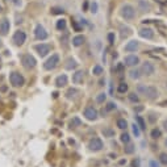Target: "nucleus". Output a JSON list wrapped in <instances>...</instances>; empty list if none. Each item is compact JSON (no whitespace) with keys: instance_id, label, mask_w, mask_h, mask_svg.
<instances>
[{"instance_id":"nucleus-42","label":"nucleus","mask_w":167,"mask_h":167,"mask_svg":"<svg viewBox=\"0 0 167 167\" xmlns=\"http://www.w3.org/2000/svg\"><path fill=\"white\" fill-rule=\"evenodd\" d=\"M155 115H154V113H150V115H149V120H150V123H155Z\"/></svg>"},{"instance_id":"nucleus-17","label":"nucleus","mask_w":167,"mask_h":167,"mask_svg":"<svg viewBox=\"0 0 167 167\" xmlns=\"http://www.w3.org/2000/svg\"><path fill=\"white\" fill-rule=\"evenodd\" d=\"M141 76H142V71L138 70L137 67H132V70L129 71V78L133 79V80H138Z\"/></svg>"},{"instance_id":"nucleus-2","label":"nucleus","mask_w":167,"mask_h":167,"mask_svg":"<svg viewBox=\"0 0 167 167\" xmlns=\"http://www.w3.org/2000/svg\"><path fill=\"white\" fill-rule=\"evenodd\" d=\"M120 15H121V17L125 19V20H133L134 17H136V9H134L133 5H130V4H125V5L121 7Z\"/></svg>"},{"instance_id":"nucleus-1","label":"nucleus","mask_w":167,"mask_h":167,"mask_svg":"<svg viewBox=\"0 0 167 167\" xmlns=\"http://www.w3.org/2000/svg\"><path fill=\"white\" fill-rule=\"evenodd\" d=\"M137 92L140 95H143L147 100H155L159 95L157 87L154 85H146V84H138L137 85Z\"/></svg>"},{"instance_id":"nucleus-28","label":"nucleus","mask_w":167,"mask_h":167,"mask_svg":"<svg viewBox=\"0 0 167 167\" xmlns=\"http://www.w3.org/2000/svg\"><path fill=\"white\" fill-rule=\"evenodd\" d=\"M70 125H71V128H78V126L82 125V121H80V119H79V117H72Z\"/></svg>"},{"instance_id":"nucleus-10","label":"nucleus","mask_w":167,"mask_h":167,"mask_svg":"<svg viewBox=\"0 0 167 167\" xmlns=\"http://www.w3.org/2000/svg\"><path fill=\"white\" fill-rule=\"evenodd\" d=\"M34 49H36V51L38 53L40 57H46V55L50 53L51 46L49 44H38L34 46Z\"/></svg>"},{"instance_id":"nucleus-24","label":"nucleus","mask_w":167,"mask_h":167,"mask_svg":"<svg viewBox=\"0 0 167 167\" xmlns=\"http://www.w3.org/2000/svg\"><path fill=\"white\" fill-rule=\"evenodd\" d=\"M117 126H119V129L121 130H125L128 128V123H126L125 119H119L117 120Z\"/></svg>"},{"instance_id":"nucleus-41","label":"nucleus","mask_w":167,"mask_h":167,"mask_svg":"<svg viewBox=\"0 0 167 167\" xmlns=\"http://www.w3.org/2000/svg\"><path fill=\"white\" fill-rule=\"evenodd\" d=\"M74 93H78V91H76L75 88H71L67 91V97H71V96H74Z\"/></svg>"},{"instance_id":"nucleus-32","label":"nucleus","mask_w":167,"mask_h":167,"mask_svg":"<svg viewBox=\"0 0 167 167\" xmlns=\"http://www.w3.org/2000/svg\"><path fill=\"white\" fill-rule=\"evenodd\" d=\"M159 163L167 166V153H160L159 154Z\"/></svg>"},{"instance_id":"nucleus-11","label":"nucleus","mask_w":167,"mask_h":167,"mask_svg":"<svg viewBox=\"0 0 167 167\" xmlns=\"http://www.w3.org/2000/svg\"><path fill=\"white\" fill-rule=\"evenodd\" d=\"M48 32L45 30V28L42 27V25L38 24L37 27H36V29H34V37L37 38L38 41H44V40H46L48 38Z\"/></svg>"},{"instance_id":"nucleus-29","label":"nucleus","mask_w":167,"mask_h":167,"mask_svg":"<svg viewBox=\"0 0 167 167\" xmlns=\"http://www.w3.org/2000/svg\"><path fill=\"white\" fill-rule=\"evenodd\" d=\"M132 130H133V134H134L136 137H140V136H141V128L137 125L136 123L132 124Z\"/></svg>"},{"instance_id":"nucleus-30","label":"nucleus","mask_w":167,"mask_h":167,"mask_svg":"<svg viewBox=\"0 0 167 167\" xmlns=\"http://www.w3.org/2000/svg\"><path fill=\"white\" fill-rule=\"evenodd\" d=\"M116 108H117L116 103L109 101V103H107V105H105V112H112V111H115Z\"/></svg>"},{"instance_id":"nucleus-34","label":"nucleus","mask_w":167,"mask_h":167,"mask_svg":"<svg viewBox=\"0 0 167 167\" xmlns=\"http://www.w3.org/2000/svg\"><path fill=\"white\" fill-rule=\"evenodd\" d=\"M120 140H121V142H123V143H125V145H126V143L130 142V136L128 133H123V134H121V137H120Z\"/></svg>"},{"instance_id":"nucleus-37","label":"nucleus","mask_w":167,"mask_h":167,"mask_svg":"<svg viewBox=\"0 0 167 167\" xmlns=\"http://www.w3.org/2000/svg\"><path fill=\"white\" fill-rule=\"evenodd\" d=\"M51 13L53 15H61V13H63V9H62V8H58V7H54V8H51Z\"/></svg>"},{"instance_id":"nucleus-18","label":"nucleus","mask_w":167,"mask_h":167,"mask_svg":"<svg viewBox=\"0 0 167 167\" xmlns=\"http://www.w3.org/2000/svg\"><path fill=\"white\" fill-rule=\"evenodd\" d=\"M66 84H67V75L62 74V75L57 76V79H55V85L57 87H65Z\"/></svg>"},{"instance_id":"nucleus-36","label":"nucleus","mask_w":167,"mask_h":167,"mask_svg":"<svg viewBox=\"0 0 167 167\" xmlns=\"http://www.w3.org/2000/svg\"><path fill=\"white\" fill-rule=\"evenodd\" d=\"M107 99V95L104 93V92H101V93H99V95L96 96V101L97 103H104Z\"/></svg>"},{"instance_id":"nucleus-20","label":"nucleus","mask_w":167,"mask_h":167,"mask_svg":"<svg viewBox=\"0 0 167 167\" xmlns=\"http://www.w3.org/2000/svg\"><path fill=\"white\" fill-rule=\"evenodd\" d=\"M101 133L104 137H107V138H112V137H115V130L112 129V128H103L101 130Z\"/></svg>"},{"instance_id":"nucleus-15","label":"nucleus","mask_w":167,"mask_h":167,"mask_svg":"<svg viewBox=\"0 0 167 167\" xmlns=\"http://www.w3.org/2000/svg\"><path fill=\"white\" fill-rule=\"evenodd\" d=\"M138 34H140V37H142V38L151 40V38L154 37V30L150 29V28H142V29L138 32Z\"/></svg>"},{"instance_id":"nucleus-35","label":"nucleus","mask_w":167,"mask_h":167,"mask_svg":"<svg viewBox=\"0 0 167 167\" xmlns=\"http://www.w3.org/2000/svg\"><path fill=\"white\" fill-rule=\"evenodd\" d=\"M65 28H66V20L62 19V20L57 21V29H58V30H63Z\"/></svg>"},{"instance_id":"nucleus-40","label":"nucleus","mask_w":167,"mask_h":167,"mask_svg":"<svg viewBox=\"0 0 167 167\" xmlns=\"http://www.w3.org/2000/svg\"><path fill=\"white\" fill-rule=\"evenodd\" d=\"M115 40H116L115 33H109L108 34V42H109V44H115Z\"/></svg>"},{"instance_id":"nucleus-14","label":"nucleus","mask_w":167,"mask_h":167,"mask_svg":"<svg viewBox=\"0 0 167 167\" xmlns=\"http://www.w3.org/2000/svg\"><path fill=\"white\" fill-rule=\"evenodd\" d=\"M9 29H11L9 20H8V19H3V20L0 21V34L5 36V34H8Z\"/></svg>"},{"instance_id":"nucleus-47","label":"nucleus","mask_w":167,"mask_h":167,"mask_svg":"<svg viewBox=\"0 0 167 167\" xmlns=\"http://www.w3.org/2000/svg\"><path fill=\"white\" fill-rule=\"evenodd\" d=\"M164 145H166V147H167V138H166V141H164Z\"/></svg>"},{"instance_id":"nucleus-7","label":"nucleus","mask_w":167,"mask_h":167,"mask_svg":"<svg viewBox=\"0 0 167 167\" xmlns=\"http://www.w3.org/2000/svg\"><path fill=\"white\" fill-rule=\"evenodd\" d=\"M83 116L85 119L88 120V121H95L99 116V112H97V109L93 108V107H87V108L83 111Z\"/></svg>"},{"instance_id":"nucleus-5","label":"nucleus","mask_w":167,"mask_h":167,"mask_svg":"<svg viewBox=\"0 0 167 167\" xmlns=\"http://www.w3.org/2000/svg\"><path fill=\"white\" fill-rule=\"evenodd\" d=\"M141 71H142V75L151 76V75H154V72H155V66H154L153 62L145 61L142 63V66H141Z\"/></svg>"},{"instance_id":"nucleus-45","label":"nucleus","mask_w":167,"mask_h":167,"mask_svg":"<svg viewBox=\"0 0 167 167\" xmlns=\"http://www.w3.org/2000/svg\"><path fill=\"white\" fill-rule=\"evenodd\" d=\"M142 107H136V108H134V111H137V112H140V111H142Z\"/></svg>"},{"instance_id":"nucleus-39","label":"nucleus","mask_w":167,"mask_h":167,"mask_svg":"<svg viewBox=\"0 0 167 167\" xmlns=\"http://www.w3.org/2000/svg\"><path fill=\"white\" fill-rule=\"evenodd\" d=\"M97 8H99L97 3H96V1H93V3L91 4V12H92V13H96V12H97Z\"/></svg>"},{"instance_id":"nucleus-3","label":"nucleus","mask_w":167,"mask_h":167,"mask_svg":"<svg viewBox=\"0 0 167 167\" xmlns=\"http://www.w3.org/2000/svg\"><path fill=\"white\" fill-rule=\"evenodd\" d=\"M9 82L13 87H23L25 84V79L20 72L13 71V72H11V75H9Z\"/></svg>"},{"instance_id":"nucleus-44","label":"nucleus","mask_w":167,"mask_h":167,"mask_svg":"<svg viewBox=\"0 0 167 167\" xmlns=\"http://www.w3.org/2000/svg\"><path fill=\"white\" fill-rule=\"evenodd\" d=\"M87 7H88V1H84V4H83V9L87 11Z\"/></svg>"},{"instance_id":"nucleus-6","label":"nucleus","mask_w":167,"mask_h":167,"mask_svg":"<svg viewBox=\"0 0 167 167\" xmlns=\"http://www.w3.org/2000/svg\"><path fill=\"white\" fill-rule=\"evenodd\" d=\"M21 62H23V66H24L25 68H28V70L34 68L36 67V65H37L36 58H34L33 55H30V54H25L24 57H23V59H21Z\"/></svg>"},{"instance_id":"nucleus-19","label":"nucleus","mask_w":167,"mask_h":167,"mask_svg":"<svg viewBox=\"0 0 167 167\" xmlns=\"http://www.w3.org/2000/svg\"><path fill=\"white\" fill-rule=\"evenodd\" d=\"M85 38L84 36H75V37L72 38V45L75 46V48H79V46H82L83 44H84Z\"/></svg>"},{"instance_id":"nucleus-4","label":"nucleus","mask_w":167,"mask_h":167,"mask_svg":"<svg viewBox=\"0 0 167 167\" xmlns=\"http://www.w3.org/2000/svg\"><path fill=\"white\" fill-rule=\"evenodd\" d=\"M59 61H61L59 55L58 54H53L50 58H49L48 61L44 63V68H45V70H48V71H50V70H54V68L59 65Z\"/></svg>"},{"instance_id":"nucleus-38","label":"nucleus","mask_w":167,"mask_h":167,"mask_svg":"<svg viewBox=\"0 0 167 167\" xmlns=\"http://www.w3.org/2000/svg\"><path fill=\"white\" fill-rule=\"evenodd\" d=\"M149 167H160V163H159V160H155V159H151L150 162H149Z\"/></svg>"},{"instance_id":"nucleus-12","label":"nucleus","mask_w":167,"mask_h":167,"mask_svg":"<svg viewBox=\"0 0 167 167\" xmlns=\"http://www.w3.org/2000/svg\"><path fill=\"white\" fill-rule=\"evenodd\" d=\"M25 40H27V34H25V32L17 30L16 33L13 34V42L17 45V46H21V45H24Z\"/></svg>"},{"instance_id":"nucleus-27","label":"nucleus","mask_w":167,"mask_h":167,"mask_svg":"<svg viewBox=\"0 0 167 167\" xmlns=\"http://www.w3.org/2000/svg\"><path fill=\"white\" fill-rule=\"evenodd\" d=\"M76 67H78V63H76L75 59H68L67 65H66V68H67V70H72V68H76Z\"/></svg>"},{"instance_id":"nucleus-21","label":"nucleus","mask_w":167,"mask_h":167,"mask_svg":"<svg viewBox=\"0 0 167 167\" xmlns=\"http://www.w3.org/2000/svg\"><path fill=\"white\" fill-rule=\"evenodd\" d=\"M138 7H140V9L142 11V12H149L150 11V4L147 3V1H145V0H140L138 1Z\"/></svg>"},{"instance_id":"nucleus-33","label":"nucleus","mask_w":167,"mask_h":167,"mask_svg":"<svg viewBox=\"0 0 167 167\" xmlns=\"http://www.w3.org/2000/svg\"><path fill=\"white\" fill-rule=\"evenodd\" d=\"M117 91H119L120 93H125V92H128V84H126V83H120Z\"/></svg>"},{"instance_id":"nucleus-26","label":"nucleus","mask_w":167,"mask_h":167,"mask_svg":"<svg viewBox=\"0 0 167 167\" xmlns=\"http://www.w3.org/2000/svg\"><path fill=\"white\" fill-rule=\"evenodd\" d=\"M150 134H151V138H153V140H158V138L162 136V132H160V129H158V128H154Z\"/></svg>"},{"instance_id":"nucleus-23","label":"nucleus","mask_w":167,"mask_h":167,"mask_svg":"<svg viewBox=\"0 0 167 167\" xmlns=\"http://www.w3.org/2000/svg\"><path fill=\"white\" fill-rule=\"evenodd\" d=\"M128 99H129V101L132 103H140V96H138V93H136V92H130L129 95H128Z\"/></svg>"},{"instance_id":"nucleus-13","label":"nucleus","mask_w":167,"mask_h":167,"mask_svg":"<svg viewBox=\"0 0 167 167\" xmlns=\"http://www.w3.org/2000/svg\"><path fill=\"white\" fill-rule=\"evenodd\" d=\"M138 48H140V42L136 41V40H132L124 46V50L126 53H134V51L138 50Z\"/></svg>"},{"instance_id":"nucleus-31","label":"nucleus","mask_w":167,"mask_h":167,"mask_svg":"<svg viewBox=\"0 0 167 167\" xmlns=\"http://www.w3.org/2000/svg\"><path fill=\"white\" fill-rule=\"evenodd\" d=\"M136 120H137V123H138L137 125L140 126L141 129H142V130L146 129V124H145V121H143L142 117H141V116H137V117H136Z\"/></svg>"},{"instance_id":"nucleus-43","label":"nucleus","mask_w":167,"mask_h":167,"mask_svg":"<svg viewBox=\"0 0 167 167\" xmlns=\"http://www.w3.org/2000/svg\"><path fill=\"white\" fill-rule=\"evenodd\" d=\"M133 167H140V160H138V159L134 160V162H133Z\"/></svg>"},{"instance_id":"nucleus-8","label":"nucleus","mask_w":167,"mask_h":167,"mask_svg":"<svg viewBox=\"0 0 167 167\" xmlns=\"http://www.w3.org/2000/svg\"><path fill=\"white\" fill-rule=\"evenodd\" d=\"M140 63V57L136 54H129L124 58V65L128 67H136Z\"/></svg>"},{"instance_id":"nucleus-22","label":"nucleus","mask_w":167,"mask_h":167,"mask_svg":"<svg viewBox=\"0 0 167 167\" xmlns=\"http://www.w3.org/2000/svg\"><path fill=\"white\" fill-rule=\"evenodd\" d=\"M103 72H104V68H103L100 65H95L93 67H92V74H93V75L100 76Z\"/></svg>"},{"instance_id":"nucleus-25","label":"nucleus","mask_w":167,"mask_h":167,"mask_svg":"<svg viewBox=\"0 0 167 167\" xmlns=\"http://www.w3.org/2000/svg\"><path fill=\"white\" fill-rule=\"evenodd\" d=\"M134 150H136V146H134L133 143H126L125 149H124V151H125V154H133Z\"/></svg>"},{"instance_id":"nucleus-48","label":"nucleus","mask_w":167,"mask_h":167,"mask_svg":"<svg viewBox=\"0 0 167 167\" xmlns=\"http://www.w3.org/2000/svg\"><path fill=\"white\" fill-rule=\"evenodd\" d=\"M0 46H1V41H0Z\"/></svg>"},{"instance_id":"nucleus-16","label":"nucleus","mask_w":167,"mask_h":167,"mask_svg":"<svg viewBox=\"0 0 167 167\" xmlns=\"http://www.w3.org/2000/svg\"><path fill=\"white\" fill-rule=\"evenodd\" d=\"M84 82V72L82 70H78V71L72 75V83H75V84H82Z\"/></svg>"},{"instance_id":"nucleus-9","label":"nucleus","mask_w":167,"mask_h":167,"mask_svg":"<svg viewBox=\"0 0 167 167\" xmlns=\"http://www.w3.org/2000/svg\"><path fill=\"white\" fill-rule=\"evenodd\" d=\"M88 147H89V150H92V151H100L103 147H104V145H103V141L100 140V138L93 137L92 140H89Z\"/></svg>"},{"instance_id":"nucleus-46","label":"nucleus","mask_w":167,"mask_h":167,"mask_svg":"<svg viewBox=\"0 0 167 167\" xmlns=\"http://www.w3.org/2000/svg\"><path fill=\"white\" fill-rule=\"evenodd\" d=\"M163 128H164V130L167 132V120H164V123H163Z\"/></svg>"}]
</instances>
